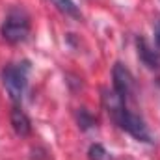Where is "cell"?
<instances>
[{"label":"cell","instance_id":"cell-3","mask_svg":"<svg viewBox=\"0 0 160 160\" xmlns=\"http://www.w3.org/2000/svg\"><path fill=\"white\" fill-rule=\"evenodd\" d=\"M30 62L28 60H22V62H17V63H8L4 69H2V84L9 95V99L21 106L22 102V97L26 93V88H28V75H30Z\"/></svg>","mask_w":160,"mask_h":160},{"label":"cell","instance_id":"cell-7","mask_svg":"<svg viewBox=\"0 0 160 160\" xmlns=\"http://www.w3.org/2000/svg\"><path fill=\"white\" fill-rule=\"evenodd\" d=\"M58 11H62L63 15L67 17H73V19H82V13H80L78 6L73 2V0H50Z\"/></svg>","mask_w":160,"mask_h":160},{"label":"cell","instance_id":"cell-2","mask_svg":"<svg viewBox=\"0 0 160 160\" xmlns=\"http://www.w3.org/2000/svg\"><path fill=\"white\" fill-rule=\"evenodd\" d=\"M32 32V21L30 15L24 8L21 6H13L9 8V11L4 17V22L0 26V34L4 41L11 43V45H19L30 38Z\"/></svg>","mask_w":160,"mask_h":160},{"label":"cell","instance_id":"cell-1","mask_svg":"<svg viewBox=\"0 0 160 160\" xmlns=\"http://www.w3.org/2000/svg\"><path fill=\"white\" fill-rule=\"evenodd\" d=\"M102 102L108 110V114L112 116V119L116 121V125L123 128L125 132H128L134 140L143 142V143H153L155 138L147 127V123L143 118L136 112H132L128 108V104H125L119 97L114 93V89H104L102 91Z\"/></svg>","mask_w":160,"mask_h":160},{"label":"cell","instance_id":"cell-4","mask_svg":"<svg viewBox=\"0 0 160 160\" xmlns=\"http://www.w3.org/2000/svg\"><path fill=\"white\" fill-rule=\"evenodd\" d=\"M112 89L125 104H128L134 99V91H136L134 77L128 71V67H125L119 62L112 69Z\"/></svg>","mask_w":160,"mask_h":160},{"label":"cell","instance_id":"cell-8","mask_svg":"<svg viewBox=\"0 0 160 160\" xmlns=\"http://www.w3.org/2000/svg\"><path fill=\"white\" fill-rule=\"evenodd\" d=\"M77 121H78V127L82 130H89V128H93L95 123H97V119H95L86 108H80L78 112H77Z\"/></svg>","mask_w":160,"mask_h":160},{"label":"cell","instance_id":"cell-9","mask_svg":"<svg viewBox=\"0 0 160 160\" xmlns=\"http://www.w3.org/2000/svg\"><path fill=\"white\" fill-rule=\"evenodd\" d=\"M88 158L89 160H110V153L101 145V143H93L88 151Z\"/></svg>","mask_w":160,"mask_h":160},{"label":"cell","instance_id":"cell-10","mask_svg":"<svg viewBox=\"0 0 160 160\" xmlns=\"http://www.w3.org/2000/svg\"><path fill=\"white\" fill-rule=\"evenodd\" d=\"M155 47L160 50V17L155 21Z\"/></svg>","mask_w":160,"mask_h":160},{"label":"cell","instance_id":"cell-6","mask_svg":"<svg viewBox=\"0 0 160 160\" xmlns=\"http://www.w3.org/2000/svg\"><path fill=\"white\" fill-rule=\"evenodd\" d=\"M11 127H13L15 134L21 136V138H26V136L32 134V121L19 104H15L13 110H11Z\"/></svg>","mask_w":160,"mask_h":160},{"label":"cell","instance_id":"cell-5","mask_svg":"<svg viewBox=\"0 0 160 160\" xmlns=\"http://www.w3.org/2000/svg\"><path fill=\"white\" fill-rule=\"evenodd\" d=\"M136 48H138V58L140 62L153 71L160 69V50H157V47H151L145 38L138 36L136 38Z\"/></svg>","mask_w":160,"mask_h":160}]
</instances>
